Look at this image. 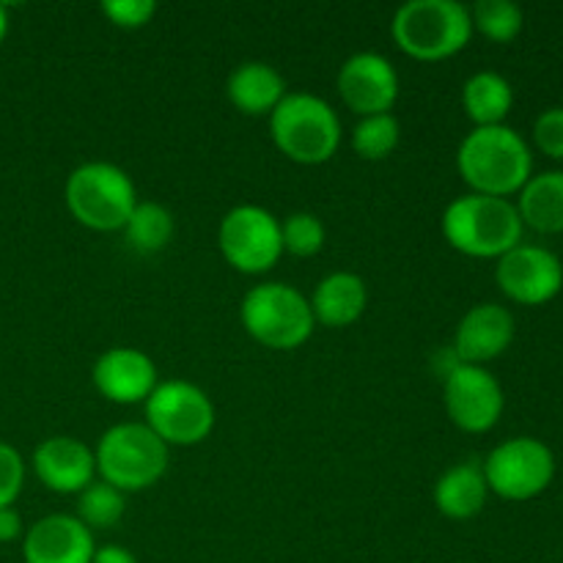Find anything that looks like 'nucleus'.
Instances as JSON below:
<instances>
[{"instance_id":"nucleus-22","label":"nucleus","mask_w":563,"mask_h":563,"mask_svg":"<svg viewBox=\"0 0 563 563\" xmlns=\"http://www.w3.org/2000/svg\"><path fill=\"white\" fill-rule=\"evenodd\" d=\"M462 108L473 126H498L515 108V88L498 71H476L462 86Z\"/></svg>"},{"instance_id":"nucleus-21","label":"nucleus","mask_w":563,"mask_h":563,"mask_svg":"<svg viewBox=\"0 0 563 563\" xmlns=\"http://www.w3.org/2000/svg\"><path fill=\"white\" fill-rule=\"evenodd\" d=\"M522 225L539 234H563V170H544L517 192Z\"/></svg>"},{"instance_id":"nucleus-2","label":"nucleus","mask_w":563,"mask_h":563,"mask_svg":"<svg viewBox=\"0 0 563 563\" xmlns=\"http://www.w3.org/2000/svg\"><path fill=\"white\" fill-rule=\"evenodd\" d=\"M440 229L445 242L462 256L500 258L520 245L526 225L509 198L467 192L445 207Z\"/></svg>"},{"instance_id":"nucleus-4","label":"nucleus","mask_w":563,"mask_h":563,"mask_svg":"<svg viewBox=\"0 0 563 563\" xmlns=\"http://www.w3.org/2000/svg\"><path fill=\"white\" fill-rule=\"evenodd\" d=\"M269 137L291 163L322 165L339 152L341 119L333 104L317 93H286L269 113Z\"/></svg>"},{"instance_id":"nucleus-6","label":"nucleus","mask_w":563,"mask_h":563,"mask_svg":"<svg viewBox=\"0 0 563 563\" xmlns=\"http://www.w3.org/2000/svg\"><path fill=\"white\" fill-rule=\"evenodd\" d=\"M97 476L121 493H143L165 476L170 449L146 423H115L93 449Z\"/></svg>"},{"instance_id":"nucleus-26","label":"nucleus","mask_w":563,"mask_h":563,"mask_svg":"<svg viewBox=\"0 0 563 563\" xmlns=\"http://www.w3.org/2000/svg\"><path fill=\"white\" fill-rule=\"evenodd\" d=\"M473 31L482 33L484 38L495 44H509L520 36L522 31V9L511 0H478L471 9Z\"/></svg>"},{"instance_id":"nucleus-29","label":"nucleus","mask_w":563,"mask_h":563,"mask_svg":"<svg viewBox=\"0 0 563 563\" xmlns=\"http://www.w3.org/2000/svg\"><path fill=\"white\" fill-rule=\"evenodd\" d=\"M25 487V460L9 443H0V509L14 506Z\"/></svg>"},{"instance_id":"nucleus-7","label":"nucleus","mask_w":563,"mask_h":563,"mask_svg":"<svg viewBox=\"0 0 563 563\" xmlns=\"http://www.w3.org/2000/svg\"><path fill=\"white\" fill-rule=\"evenodd\" d=\"M66 209L71 218L91 231H124L132 209L137 203L135 185L130 174L113 163L77 165L64 187Z\"/></svg>"},{"instance_id":"nucleus-20","label":"nucleus","mask_w":563,"mask_h":563,"mask_svg":"<svg viewBox=\"0 0 563 563\" xmlns=\"http://www.w3.org/2000/svg\"><path fill=\"white\" fill-rule=\"evenodd\" d=\"M432 498L434 509H438L445 520L462 522L482 515L489 498V487L487 478H484L482 465L462 462V465L449 467V471L438 478V484H434Z\"/></svg>"},{"instance_id":"nucleus-25","label":"nucleus","mask_w":563,"mask_h":563,"mask_svg":"<svg viewBox=\"0 0 563 563\" xmlns=\"http://www.w3.org/2000/svg\"><path fill=\"white\" fill-rule=\"evenodd\" d=\"M401 141V124L394 113L366 115L352 130V152L368 163L390 157Z\"/></svg>"},{"instance_id":"nucleus-1","label":"nucleus","mask_w":563,"mask_h":563,"mask_svg":"<svg viewBox=\"0 0 563 563\" xmlns=\"http://www.w3.org/2000/svg\"><path fill=\"white\" fill-rule=\"evenodd\" d=\"M456 170L471 192L509 198L533 176V154L511 126H473L456 148Z\"/></svg>"},{"instance_id":"nucleus-31","label":"nucleus","mask_w":563,"mask_h":563,"mask_svg":"<svg viewBox=\"0 0 563 563\" xmlns=\"http://www.w3.org/2000/svg\"><path fill=\"white\" fill-rule=\"evenodd\" d=\"M22 537V517L14 506L0 509V544H9Z\"/></svg>"},{"instance_id":"nucleus-10","label":"nucleus","mask_w":563,"mask_h":563,"mask_svg":"<svg viewBox=\"0 0 563 563\" xmlns=\"http://www.w3.org/2000/svg\"><path fill=\"white\" fill-rule=\"evenodd\" d=\"M489 493L504 500L539 498L555 478V454L537 438H511L495 445L482 465Z\"/></svg>"},{"instance_id":"nucleus-12","label":"nucleus","mask_w":563,"mask_h":563,"mask_svg":"<svg viewBox=\"0 0 563 563\" xmlns=\"http://www.w3.org/2000/svg\"><path fill=\"white\" fill-rule=\"evenodd\" d=\"M495 280L517 306H544L563 289V264L548 247L520 242L498 258Z\"/></svg>"},{"instance_id":"nucleus-5","label":"nucleus","mask_w":563,"mask_h":563,"mask_svg":"<svg viewBox=\"0 0 563 563\" xmlns=\"http://www.w3.org/2000/svg\"><path fill=\"white\" fill-rule=\"evenodd\" d=\"M240 322L253 341L275 352H291L313 335L311 302L291 284L267 280L242 297Z\"/></svg>"},{"instance_id":"nucleus-11","label":"nucleus","mask_w":563,"mask_h":563,"mask_svg":"<svg viewBox=\"0 0 563 563\" xmlns=\"http://www.w3.org/2000/svg\"><path fill=\"white\" fill-rule=\"evenodd\" d=\"M443 401L451 423L467 434H484L500 421L506 396L487 366L456 363L445 372Z\"/></svg>"},{"instance_id":"nucleus-14","label":"nucleus","mask_w":563,"mask_h":563,"mask_svg":"<svg viewBox=\"0 0 563 563\" xmlns=\"http://www.w3.org/2000/svg\"><path fill=\"white\" fill-rule=\"evenodd\" d=\"M93 388L113 405H143L157 388V366L135 346H113L93 361Z\"/></svg>"},{"instance_id":"nucleus-15","label":"nucleus","mask_w":563,"mask_h":563,"mask_svg":"<svg viewBox=\"0 0 563 563\" xmlns=\"http://www.w3.org/2000/svg\"><path fill=\"white\" fill-rule=\"evenodd\" d=\"M517 333L515 313L500 302H478L462 317L454 333V357L456 363L467 366H487L498 361L511 346Z\"/></svg>"},{"instance_id":"nucleus-32","label":"nucleus","mask_w":563,"mask_h":563,"mask_svg":"<svg viewBox=\"0 0 563 563\" xmlns=\"http://www.w3.org/2000/svg\"><path fill=\"white\" fill-rule=\"evenodd\" d=\"M91 563H137V559L121 544H102V548L93 550Z\"/></svg>"},{"instance_id":"nucleus-30","label":"nucleus","mask_w":563,"mask_h":563,"mask_svg":"<svg viewBox=\"0 0 563 563\" xmlns=\"http://www.w3.org/2000/svg\"><path fill=\"white\" fill-rule=\"evenodd\" d=\"M533 143L550 159L563 163V108H548L533 121Z\"/></svg>"},{"instance_id":"nucleus-9","label":"nucleus","mask_w":563,"mask_h":563,"mask_svg":"<svg viewBox=\"0 0 563 563\" xmlns=\"http://www.w3.org/2000/svg\"><path fill=\"white\" fill-rule=\"evenodd\" d=\"M218 247L236 273H269L284 256L280 220L258 203H240L220 220Z\"/></svg>"},{"instance_id":"nucleus-16","label":"nucleus","mask_w":563,"mask_h":563,"mask_svg":"<svg viewBox=\"0 0 563 563\" xmlns=\"http://www.w3.org/2000/svg\"><path fill=\"white\" fill-rule=\"evenodd\" d=\"M33 473L38 482L58 495H80L91 482H97V460L93 449L69 434H55L42 440L33 451Z\"/></svg>"},{"instance_id":"nucleus-18","label":"nucleus","mask_w":563,"mask_h":563,"mask_svg":"<svg viewBox=\"0 0 563 563\" xmlns=\"http://www.w3.org/2000/svg\"><path fill=\"white\" fill-rule=\"evenodd\" d=\"M308 302L317 324L333 330L350 328L366 313L368 286L355 273H330L319 280Z\"/></svg>"},{"instance_id":"nucleus-33","label":"nucleus","mask_w":563,"mask_h":563,"mask_svg":"<svg viewBox=\"0 0 563 563\" xmlns=\"http://www.w3.org/2000/svg\"><path fill=\"white\" fill-rule=\"evenodd\" d=\"M5 33H9V11H5V5L0 3V44H3Z\"/></svg>"},{"instance_id":"nucleus-8","label":"nucleus","mask_w":563,"mask_h":563,"mask_svg":"<svg viewBox=\"0 0 563 563\" xmlns=\"http://www.w3.org/2000/svg\"><path fill=\"white\" fill-rule=\"evenodd\" d=\"M146 427L163 440L168 449H187L198 445L212 434L214 429V405L198 385L187 379H168L157 383L146 401Z\"/></svg>"},{"instance_id":"nucleus-13","label":"nucleus","mask_w":563,"mask_h":563,"mask_svg":"<svg viewBox=\"0 0 563 563\" xmlns=\"http://www.w3.org/2000/svg\"><path fill=\"white\" fill-rule=\"evenodd\" d=\"M341 102L355 115L390 113L399 99V71L385 55L379 53H355L341 64L339 77Z\"/></svg>"},{"instance_id":"nucleus-23","label":"nucleus","mask_w":563,"mask_h":563,"mask_svg":"<svg viewBox=\"0 0 563 563\" xmlns=\"http://www.w3.org/2000/svg\"><path fill=\"white\" fill-rule=\"evenodd\" d=\"M124 236L132 251L152 256L174 240V214L157 201H137L124 225Z\"/></svg>"},{"instance_id":"nucleus-3","label":"nucleus","mask_w":563,"mask_h":563,"mask_svg":"<svg viewBox=\"0 0 563 563\" xmlns=\"http://www.w3.org/2000/svg\"><path fill=\"white\" fill-rule=\"evenodd\" d=\"M390 36L412 60L438 64L471 44V9L456 0H410L394 14Z\"/></svg>"},{"instance_id":"nucleus-28","label":"nucleus","mask_w":563,"mask_h":563,"mask_svg":"<svg viewBox=\"0 0 563 563\" xmlns=\"http://www.w3.org/2000/svg\"><path fill=\"white\" fill-rule=\"evenodd\" d=\"M102 14L108 16L110 25L121 27V31H137L146 27L157 14V3L154 0H104Z\"/></svg>"},{"instance_id":"nucleus-19","label":"nucleus","mask_w":563,"mask_h":563,"mask_svg":"<svg viewBox=\"0 0 563 563\" xmlns=\"http://www.w3.org/2000/svg\"><path fill=\"white\" fill-rule=\"evenodd\" d=\"M286 93L284 75L264 60H245L225 82V97L245 115H269Z\"/></svg>"},{"instance_id":"nucleus-17","label":"nucleus","mask_w":563,"mask_h":563,"mask_svg":"<svg viewBox=\"0 0 563 563\" xmlns=\"http://www.w3.org/2000/svg\"><path fill=\"white\" fill-rule=\"evenodd\" d=\"M93 531L75 515H47L27 528L22 539L25 563H91Z\"/></svg>"},{"instance_id":"nucleus-27","label":"nucleus","mask_w":563,"mask_h":563,"mask_svg":"<svg viewBox=\"0 0 563 563\" xmlns=\"http://www.w3.org/2000/svg\"><path fill=\"white\" fill-rule=\"evenodd\" d=\"M280 240H284V253H291L297 258H311L324 247L328 231L317 214L295 212L280 223Z\"/></svg>"},{"instance_id":"nucleus-24","label":"nucleus","mask_w":563,"mask_h":563,"mask_svg":"<svg viewBox=\"0 0 563 563\" xmlns=\"http://www.w3.org/2000/svg\"><path fill=\"white\" fill-rule=\"evenodd\" d=\"M126 511V495L121 489H115L113 484L97 482L88 484L80 495H77V511L75 517L88 528V531H97V528H113L119 526L121 517Z\"/></svg>"}]
</instances>
